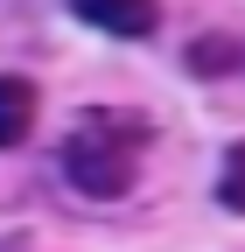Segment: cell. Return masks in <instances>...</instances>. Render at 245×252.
<instances>
[{"label": "cell", "mask_w": 245, "mask_h": 252, "mask_svg": "<svg viewBox=\"0 0 245 252\" xmlns=\"http://www.w3.org/2000/svg\"><path fill=\"white\" fill-rule=\"evenodd\" d=\"M147 140V119L133 112H84V126L63 140V175L84 196H119L133 182V147Z\"/></svg>", "instance_id": "cell-1"}, {"label": "cell", "mask_w": 245, "mask_h": 252, "mask_svg": "<svg viewBox=\"0 0 245 252\" xmlns=\"http://www.w3.org/2000/svg\"><path fill=\"white\" fill-rule=\"evenodd\" d=\"M70 14L91 21V28H105V35L140 42V35H154V28H161V0H70Z\"/></svg>", "instance_id": "cell-2"}, {"label": "cell", "mask_w": 245, "mask_h": 252, "mask_svg": "<svg viewBox=\"0 0 245 252\" xmlns=\"http://www.w3.org/2000/svg\"><path fill=\"white\" fill-rule=\"evenodd\" d=\"M28 119H35V84L28 77H0V147H21Z\"/></svg>", "instance_id": "cell-3"}, {"label": "cell", "mask_w": 245, "mask_h": 252, "mask_svg": "<svg viewBox=\"0 0 245 252\" xmlns=\"http://www.w3.org/2000/svg\"><path fill=\"white\" fill-rule=\"evenodd\" d=\"M224 63H238V42H196L189 49V70L196 77H224Z\"/></svg>", "instance_id": "cell-4"}, {"label": "cell", "mask_w": 245, "mask_h": 252, "mask_svg": "<svg viewBox=\"0 0 245 252\" xmlns=\"http://www.w3.org/2000/svg\"><path fill=\"white\" fill-rule=\"evenodd\" d=\"M217 203L224 210H245V147L224 154V182H217Z\"/></svg>", "instance_id": "cell-5"}, {"label": "cell", "mask_w": 245, "mask_h": 252, "mask_svg": "<svg viewBox=\"0 0 245 252\" xmlns=\"http://www.w3.org/2000/svg\"><path fill=\"white\" fill-rule=\"evenodd\" d=\"M0 252H14V238H0Z\"/></svg>", "instance_id": "cell-6"}]
</instances>
